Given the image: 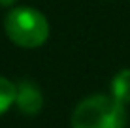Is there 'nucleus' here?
Returning a JSON list of instances; mask_svg holds the SVG:
<instances>
[{
	"mask_svg": "<svg viewBox=\"0 0 130 128\" xmlns=\"http://www.w3.org/2000/svg\"><path fill=\"white\" fill-rule=\"evenodd\" d=\"M124 104L106 94H94L81 100L72 115V128H124Z\"/></svg>",
	"mask_w": 130,
	"mask_h": 128,
	"instance_id": "obj_1",
	"label": "nucleus"
},
{
	"mask_svg": "<svg viewBox=\"0 0 130 128\" xmlns=\"http://www.w3.org/2000/svg\"><path fill=\"white\" fill-rule=\"evenodd\" d=\"M6 34L21 47H40L49 36V25L36 8H13L4 21Z\"/></svg>",
	"mask_w": 130,
	"mask_h": 128,
	"instance_id": "obj_2",
	"label": "nucleus"
},
{
	"mask_svg": "<svg viewBox=\"0 0 130 128\" xmlns=\"http://www.w3.org/2000/svg\"><path fill=\"white\" fill-rule=\"evenodd\" d=\"M15 104L25 115L34 117V115H38V113L42 111V107H43V96H42L40 89L34 85V83L23 81V83H19V87H17Z\"/></svg>",
	"mask_w": 130,
	"mask_h": 128,
	"instance_id": "obj_3",
	"label": "nucleus"
},
{
	"mask_svg": "<svg viewBox=\"0 0 130 128\" xmlns=\"http://www.w3.org/2000/svg\"><path fill=\"white\" fill-rule=\"evenodd\" d=\"M111 94L121 104H130V68L121 70L111 81Z\"/></svg>",
	"mask_w": 130,
	"mask_h": 128,
	"instance_id": "obj_4",
	"label": "nucleus"
},
{
	"mask_svg": "<svg viewBox=\"0 0 130 128\" xmlns=\"http://www.w3.org/2000/svg\"><path fill=\"white\" fill-rule=\"evenodd\" d=\"M15 92L17 87L13 85L10 79L0 76V117L11 107V104L15 102Z\"/></svg>",
	"mask_w": 130,
	"mask_h": 128,
	"instance_id": "obj_5",
	"label": "nucleus"
},
{
	"mask_svg": "<svg viewBox=\"0 0 130 128\" xmlns=\"http://www.w3.org/2000/svg\"><path fill=\"white\" fill-rule=\"evenodd\" d=\"M17 0H0V6H13Z\"/></svg>",
	"mask_w": 130,
	"mask_h": 128,
	"instance_id": "obj_6",
	"label": "nucleus"
}]
</instances>
